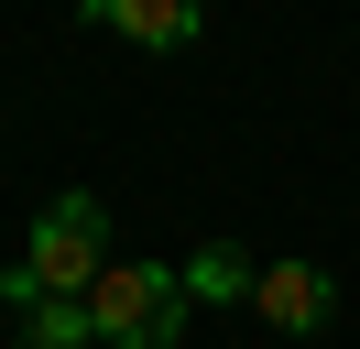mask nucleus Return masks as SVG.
<instances>
[{
    "mask_svg": "<svg viewBox=\"0 0 360 349\" xmlns=\"http://www.w3.org/2000/svg\"><path fill=\"white\" fill-rule=\"evenodd\" d=\"M88 317H98V349H175L197 305H186L175 262H110L98 295H88Z\"/></svg>",
    "mask_w": 360,
    "mask_h": 349,
    "instance_id": "nucleus-2",
    "label": "nucleus"
},
{
    "mask_svg": "<svg viewBox=\"0 0 360 349\" xmlns=\"http://www.w3.org/2000/svg\"><path fill=\"white\" fill-rule=\"evenodd\" d=\"M110 208H98L88 186H66L44 218H33V251L0 273V295L11 305H33V295H98V273H110Z\"/></svg>",
    "mask_w": 360,
    "mask_h": 349,
    "instance_id": "nucleus-1",
    "label": "nucleus"
},
{
    "mask_svg": "<svg viewBox=\"0 0 360 349\" xmlns=\"http://www.w3.org/2000/svg\"><path fill=\"white\" fill-rule=\"evenodd\" d=\"M251 284H262V262H251L240 240H207V251H186V305H251Z\"/></svg>",
    "mask_w": 360,
    "mask_h": 349,
    "instance_id": "nucleus-5",
    "label": "nucleus"
},
{
    "mask_svg": "<svg viewBox=\"0 0 360 349\" xmlns=\"http://www.w3.org/2000/svg\"><path fill=\"white\" fill-rule=\"evenodd\" d=\"M88 22L120 33V44H197V33H207L186 0H88Z\"/></svg>",
    "mask_w": 360,
    "mask_h": 349,
    "instance_id": "nucleus-4",
    "label": "nucleus"
},
{
    "mask_svg": "<svg viewBox=\"0 0 360 349\" xmlns=\"http://www.w3.org/2000/svg\"><path fill=\"white\" fill-rule=\"evenodd\" d=\"M22 317H33V349H88V338H98V317H88V295H33Z\"/></svg>",
    "mask_w": 360,
    "mask_h": 349,
    "instance_id": "nucleus-6",
    "label": "nucleus"
},
{
    "mask_svg": "<svg viewBox=\"0 0 360 349\" xmlns=\"http://www.w3.org/2000/svg\"><path fill=\"white\" fill-rule=\"evenodd\" d=\"M251 317L284 327V338H316V327L338 317V273L328 262H262V284H251Z\"/></svg>",
    "mask_w": 360,
    "mask_h": 349,
    "instance_id": "nucleus-3",
    "label": "nucleus"
}]
</instances>
